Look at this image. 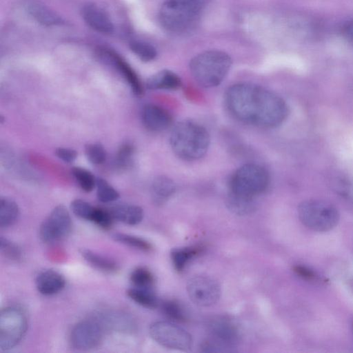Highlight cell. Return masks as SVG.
Wrapping results in <instances>:
<instances>
[{"instance_id": "1", "label": "cell", "mask_w": 353, "mask_h": 353, "mask_svg": "<svg viewBox=\"0 0 353 353\" xmlns=\"http://www.w3.org/2000/svg\"><path fill=\"white\" fill-rule=\"evenodd\" d=\"M227 108L241 122L272 128L281 125L288 114L285 101L261 86L237 83L230 87L225 96Z\"/></svg>"}, {"instance_id": "2", "label": "cell", "mask_w": 353, "mask_h": 353, "mask_svg": "<svg viewBox=\"0 0 353 353\" xmlns=\"http://www.w3.org/2000/svg\"><path fill=\"white\" fill-rule=\"evenodd\" d=\"M210 142L207 130L192 120L178 123L170 137L174 153L185 161H194L203 157L208 150Z\"/></svg>"}, {"instance_id": "3", "label": "cell", "mask_w": 353, "mask_h": 353, "mask_svg": "<svg viewBox=\"0 0 353 353\" xmlns=\"http://www.w3.org/2000/svg\"><path fill=\"white\" fill-rule=\"evenodd\" d=\"M232 65V59L221 50H207L194 56L190 62V70L194 80L202 87L219 85Z\"/></svg>"}, {"instance_id": "4", "label": "cell", "mask_w": 353, "mask_h": 353, "mask_svg": "<svg viewBox=\"0 0 353 353\" xmlns=\"http://www.w3.org/2000/svg\"><path fill=\"white\" fill-rule=\"evenodd\" d=\"M203 0H165L159 18L167 31L182 33L192 28L198 21Z\"/></svg>"}, {"instance_id": "5", "label": "cell", "mask_w": 353, "mask_h": 353, "mask_svg": "<svg viewBox=\"0 0 353 353\" xmlns=\"http://www.w3.org/2000/svg\"><path fill=\"white\" fill-rule=\"evenodd\" d=\"M269 182V174L265 168L256 163H247L232 174L230 181V192L254 198L267 189Z\"/></svg>"}, {"instance_id": "6", "label": "cell", "mask_w": 353, "mask_h": 353, "mask_svg": "<svg viewBox=\"0 0 353 353\" xmlns=\"http://www.w3.org/2000/svg\"><path fill=\"white\" fill-rule=\"evenodd\" d=\"M298 214L304 225L319 232L332 230L339 220V213L335 206L321 200L302 202L298 208Z\"/></svg>"}, {"instance_id": "7", "label": "cell", "mask_w": 353, "mask_h": 353, "mask_svg": "<svg viewBox=\"0 0 353 353\" xmlns=\"http://www.w3.org/2000/svg\"><path fill=\"white\" fill-rule=\"evenodd\" d=\"M28 327L27 318L17 307H6L0 312V350L7 351L17 346Z\"/></svg>"}, {"instance_id": "8", "label": "cell", "mask_w": 353, "mask_h": 353, "mask_svg": "<svg viewBox=\"0 0 353 353\" xmlns=\"http://www.w3.org/2000/svg\"><path fill=\"white\" fill-rule=\"evenodd\" d=\"M151 338L167 348L187 351L192 346L191 334L182 327L168 321H156L149 327Z\"/></svg>"}, {"instance_id": "9", "label": "cell", "mask_w": 353, "mask_h": 353, "mask_svg": "<svg viewBox=\"0 0 353 353\" xmlns=\"http://www.w3.org/2000/svg\"><path fill=\"white\" fill-rule=\"evenodd\" d=\"M72 222L67 208L55 207L39 228V237L46 243H54L68 237L72 232Z\"/></svg>"}, {"instance_id": "10", "label": "cell", "mask_w": 353, "mask_h": 353, "mask_svg": "<svg viewBox=\"0 0 353 353\" xmlns=\"http://www.w3.org/2000/svg\"><path fill=\"white\" fill-rule=\"evenodd\" d=\"M103 339V327L97 320H84L72 328L69 341L75 350L86 351L100 346Z\"/></svg>"}, {"instance_id": "11", "label": "cell", "mask_w": 353, "mask_h": 353, "mask_svg": "<svg viewBox=\"0 0 353 353\" xmlns=\"http://www.w3.org/2000/svg\"><path fill=\"white\" fill-rule=\"evenodd\" d=\"M190 300L201 307L215 304L221 296V287L214 279L203 275L190 278L186 285Z\"/></svg>"}, {"instance_id": "12", "label": "cell", "mask_w": 353, "mask_h": 353, "mask_svg": "<svg viewBox=\"0 0 353 353\" xmlns=\"http://www.w3.org/2000/svg\"><path fill=\"white\" fill-rule=\"evenodd\" d=\"M141 119L145 127L153 132L165 130L172 123V117L167 110L152 103L143 106Z\"/></svg>"}, {"instance_id": "13", "label": "cell", "mask_w": 353, "mask_h": 353, "mask_svg": "<svg viewBox=\"0 0 353 353\" xmlns=\"http://www.w3.org/2000/svg\"><path fill=\"white\" fill-rule=\"evenodd\" d=\"M208 328L212 339L228 347L239 341L240 334L237 327L228 319H213L210 322Z\"/></svg>"}, {"instance_id": "14", "label": "cell", "mask_w": 353, "mask_h": 353, "mask_svg": "<svg viewBox=\"0 0 353 353\" xmlns=\"http://www.w3.org/2000/svg\"><path fill=\"white\" fill-rule=\"evenodd\" d=\"M83 19L92 29L103 34H111L114 26L107 14L92 3L85 5L81 10Z\"/></svg>"}, {"instance_id": "15", "label": "cell", "mask_w": 353, "mask_h": 353, "mask_svg": "<svg viewBox=\"0 0 353 353\" xmlns=\"http://www.w3.org/2000/svg\"><path fill=\"white\" fill-rule=\"evenodd\" d=\"M65 283L63 275L52 269L40 272L35 279L37 290L46 296L56 294L62 291Z\"/></svg>"}, {"instance_id": "16", "label": "cell", "mask_w": 353, "mask_h": 353, "mask_svg": "<svg viewBox=\"0 0 353 353\" xmlns=\"http://www.w3.org/2000/svg\"><path fill=\"white\" fill-rule=\"evenodd\" d=\"M26 11L38 23L47 26H58L64 23L62 18L46 6L37 0H26Z\"/></svg>"}, {"instance_id": "17", "label": "cell", "mask_w": 353, "mask_h": 353, "mask_svg": "<svg viewBox=\"0 0 353 353\" xmlns=\"http://www.w3.org/2000/svg\"><path fill=\"white\" fill-rule=\"evenodd\" d=\"M104 52L128 83L133 93L137 96H141L143 93L142 83L131 66L116 52L111 50Z\"/></svg>"}, {"instance_id": "18", "label": "cell", "mask_w": 353, "mask_h": 353, "mask_svg": "<svg viewBox=\"0 0 353 353\" xmlns=\"http://www.w3.org/2000/svg\"><path fill=\"white\" fill-rule=\"evenodd\" d=\"M181 85L180 77L174 72L163 70L151 76L146 81L150 90H176Z\"/></svg>"}, {"instance_id": "19", "label": "cell", "mask_w": 353, "mask_h": 353, "mask_svg": "<svg viewBox=\"0 0 353 353\" xmlns=\"http://www.w3.org/2000/svg\"><path fill=\"white\" fill-rule=\"evenodd\" d=\"M110 211L114 220L130 225L139 224L143 217V209L136 205L120 204L114 206Z\"/></svg>"}, {"instance_id": "20", "label": "cell", "mask_w": 353, "mask_h": 353, "mask_svg": "<svg viewBox=\"0 0 353 353\" xmlns=\"http://www.w3.org/2000/svg\"><path fill=\"white\" fill-rule=\"evenodd\" d=\"M174 181L165 176H157L151 185V196L154 203L161 205L166 202L175 192Z\"/></svg>"}, {"instance_id": "21", "label": "cell", "mask_w": 353, "mask_h": 353, "mask_svg": "<svg viewBox=\"0 0 353 353\" xmlns=\"http://www.w3.org/2000/svg\"><path fill=\"white\" fill-rule=\"evenodd\" d=\"M84 260L94 268L105 273H114L119 265L114 260L96 253L90 250L83 249L80 252Z\"/></svg>"}, {"instance_id": "22", "label": "cell", "mask_w": 353, "mask_h": 353, "mask_svg": "<svg viewBox=\"0 0 353 353\" xmlns=\"http://www.w3.org/2000/svg\"><path fill=\"white\" fill-rule=\"evenodd\" d=\"M226 204L232 213L239 216L251 214L255 209L254 198L241 196L230 192Z\"/></svg>"}, {"instance_id": "23", "label": "cell", "mask_w": 353, "mask_h": 353, "mask_svg": "<svg viewBox=\"0 0 353 353\" xmlns=\"http://www.w3.org/2000/svg\"><path fill=\"white\" fill-rule=\"evenodd\" d=\"M19 209L13 200L1 197L0 199V227L6 228L12 225L18 219Z\"/></svg>"}, {"instance_id": "24", "label": "cell", "mask_w": 353, "mask_h": 353, "mask_svg": "<svg viewBox=\"0 0 353 353\" xmlns=\"http://www.w3.org/2000/svg\"><path fill=\"white\" fill-rule=\"evenodd\" d=\"M127 295L142 307L154 309L158 305L157 298L152 290L133 287L127 290Z\"/></svg>"}, {"instance_id": "25", "label": "cell", "mask_w": 353, "mask_h": 353, "mask_svg": "<svg viewBox=\"0 0 353 353\" xmlns=\"http://www.w3.org/2000/svg\"><path fill=\"white\" fill-rule=\"evenodd\" d=\"M130 281L133 287L152 290L154 285V277L150 270L145 267H137L130 275Z\"/></svg>"}, {"instance_id": "26", "label": "cell", "mask_w": 353, "mask_h": 353, "mask_svg": "<svg viewBox=\"0 0 353 353\" xmlns=\"http://www.w3.org/2000/svg\"><path fill=\"white\" fill-rule=\"evenodd\" d=\"M200 252L199 248H183L174 249L171 252V259L176 270H183L189 261Z\"/></svg>"}, {"instance_id": "27", "label": "cell", "mask_w": 353, "mask_h": 353, "mask_svg": "<svg viewBox=\"0 0 353 353\" xmlns=\"http://www.w3.org/2000/svg\"><path fill=\"white\" fill-rule=\"evenodd\" d=\"M72 174L83 191L90 192L96 187L97 179L89 170L81 167H74Z\"/></svg>"}, {"instance_id": "28", "label": "cell", "mask_w": 353, "mask_h": 353, "mask_svg": "<svg viewBox=\"0 0 353 353\" xmlns=\"http://www.w3.org/2000/svg\"><path fill=\"white\" fill-rule=\"evenodd\" d=\"M130 48L143 61H150L154 60L157 52L156 48L145 41L134 40L130 43Z\"/></svg>"}, {"instance_id": "29", "label": "cell", "mask_w": 353, "mask_h": 353, "mask_svg": "<svg viewBox=\"0 0 353 353\" xmlns=\"http://www.w3.org/2000/svg\"><path fill=\"white\" fill-rule=\"evenodd\" d=\"M112 238L117 242L142 251L148 252L152 249V245L148 241L136 236L115 233L112 235Z\"/></svg>"}, {"instance_id": "30", "label": "cell", "mask_w": 353, "mask_h": 353, "mask_svg": "<svg viewBox=\"0 0 353 353\" xmlns=\"http://www.w3.org/2000/svg\"><path fill=\"white\" fill-rule=\"evenodd\" d=\"M97 196L102 203H110L117 200L119 193L105 179H97Z\"/></svg>"}, {"instance_id": "31", "label": "cell", "mask_w": 353, "mask_h": 353, "mask_svg": "<svg viewBox=\"0 0 353 353\" xmlns=\"http://www.w3.org/2000/svg\"><path fill=\"white\" fill-rule=\"evenodd\" d=\"M85 154L88 160L94 165L102 164L107 157L105 148L99 143L87 144L85 147Z\"/></svg>"}, {"instance_id": "32", "label": "cell", "mask_w": 353, "mask_h": 353, "mask_svg": "<svg viewBox=\"0 0 353 353\" xmlns=\"http://www.w3.org/2000/svg\"><path fill=\"white\" fill-rule=\"evenodd\" d=\"M95 208L82 199H75L70 204L71 210L77 216L89 221H92Z\"/></svg>"}, {"instance_id": "33", "label": "cell", "mask_w": 353, "mask_h": 353, "mask_svg": "<svg viewBox=\"0 0 353 353\" xmlns=\"http://www.w3.org/2000/svg\"><path fill=\"white\" fill-rule=\"evenodd\" d=\"M0 251L2 255L12 261H19L22 259L20 248L8 239L1 236Z\"/></svg>"}, {"instance_id": "34", "label": "cell", "mask_w": 353, "mask_h": 353, "mask_svg": "<svg viewBox=\"0 0 353 353\" xmlns=\"http://www.w3.org/2000/svg\"><path fill=\"white\" fill-rule=\"evenodd\" d=\"M163 313L170 319L176 321H184L185 316L181 305L174 301H166L161 305Z\"/></svg>"}, {"instance_id": "35", "label": "cell", "mask_w": 353, "mask_h": 353, "mask_svg": "<svg viewBox=\"0 0 353 353\" xmlns=\"http://www.w3.org/2000/svg\"><path fill=\"white\" fill-rule=\"evenodd\" d=\"M114 220L110 211L96 207L91 222L107 230L112 227Z\"/></svg>"}, {"instance_id": "36", "label": "cell", "mask_w": 353, "mask_h": 353, "mask_svg": "<svg viewBox=\"0 0 353 353\" xmlns=\"http://www.w3.org/2000/svg\"><path fill=\"white\" fill-rule=\"evenodd\" d=\"M133 148L131 145L126 143L123 145L117 155V163L119 167H128L132 159L133 155Z\"/></svg>"}, {"instance_id": "37", "label": "cell", "mask_w": 353, "mask_h": 353, "mask_svg": "<svg viewBox=\"0 0 353 353\" xmlns=\"http://www.w3.org/2000/svg\"><path fill=\"white\" fill-rule=\"evenodd\" d=\"M55 154L65 163H72L77 157V152L74 150L66 148H57Z\"/></svg>"}, {"instance_id": "38", "label": "cell", "mask_w": 353, "mask_h": 353, "mask_svg": "<svg viewBox=\"0 0 353 353\" xmlns=\"http://www.w3.org/2000/svg\"><path fill=\"white\" fill-rule=\"evenodd\" d=\"M338 189L342 195L353 203V180L341 179Z\"/></svg>"}, {"instance_id": "39", "label": "cell", "mask_w": 353, "mask_h": 353, "mask_svg": "<svg viewBox=\"0 0 353 353\" xmlns=\"http://www.w3.org/2000/svg\"><path fill=\"white\" fill-rule=\"evenodd\" d=\"M342 31L345 39L353 44V19L344 24Z\"/></svg>"}, {"instance_id": "40", "label": "cell", "mask_w": 353, "mask_h": 353, "mask_svg": "<svg viewBox=\"0 0 353 353\" xmlns=\"http://www.w3.org/2000/svg\"><path fill=\"white\" fill-rule=\"evenodd\" d=\"M294 270L298 275L304 279H311L314 277V273L305 267L296 266L294 267Z\"/></svg>"}]
</instances>
